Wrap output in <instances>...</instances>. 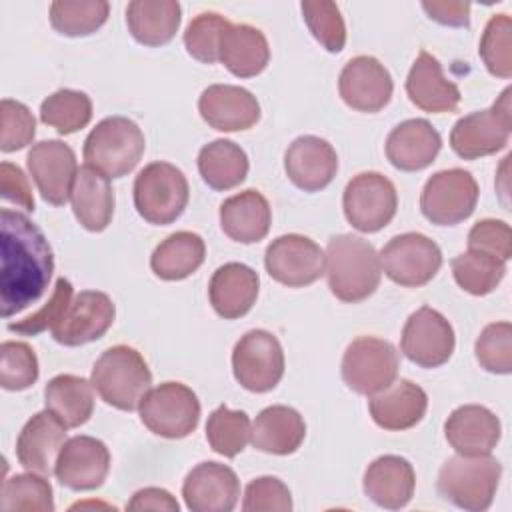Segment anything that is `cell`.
Listing matches in <instances>:
<instances>
[{
  "label": "cell",
  "mask_w": 512,
  "mask_h": 512,
  "mask_svg": "<svg viewBox=\"0 0 512 512\" xmlns=\"http://www.w3.org/2000/svg\"><path fill=\"white\" fill-rule=\"evenodd\" d=\"M0 314L10 318L46 292L54 254L44 232L22 212H0Z\"/></svg>",
  "instance_id": "obj_1"
},
{
  "label": "cell",
  "mask_w": 512,
  "mask_h": 512,
  "mask_svg": "<svg viewBox=\"0 0 512 512\" xmlns=\"http://www.w3.org/2000/svg\"><path fill=\"white\" fill-rule=\"evenodd\" d=\"M326 278L330 292L348 304L372 296L380 284L382 266L376 248L354 234H338L326 246Z\"/></svg>",
  "instance_id": "obj_2"
},
{
  "label": "cell",
  "mask_w": 512,
  "mask_h": 512,
  "mask_svg": "<svg viewBox=\"0 0 512 512\" xmlns=\"http://www.w3.org/2000/svg\"><path fill=\"white\" fill-rule=\"evenodd\" d=\"M90 382L108 406L132 412L150 390L152 372L136 348L116 344L98 356Z\"/></svg>",
  "instance_id": "obj_3"
},
{
  "label": "cell",
  "mask_w": 512,
  "mask_h": 512,
  "mask_svg": "<svg viewBox=\"0 0 512 512\" xmlns=\"http://www.w3.org/2000/svg\"><path fill=\"white\" fill-rule=\"evenodd\" d=\"M502 476V464L490 454L484 456H450L440 472L436 488L444 500L450 504L482 512L490 508L498 482Z\"/></svg>",
  "instance_id": "obj_4"
},
{
  "label": "cell",
  "mask_w": 512,
  "mask_h": 512,
  "mask_svg": "<svg viewBox=\"0 0 512 512\" xmlns=\"http://www.w3.org/2000/svg\"><path fill=\"white\" fill-rule=\"evenodd\" d=\"M146 150L140 126L126 116L100 120L84 140V160L106 178L130 174Z\"/></svg>",
  "instance_id": "obj_5"
},
{
  "label": "cell",
  "mask_w": 512,
  "mask_h": 512,
  "mask_svg": "<svg viewBox=\"0 0 512 512\" xmlns=\"http://www.w3.org/2000/svg\"><path fill=\"white\" fill-rule=\"evenodd\" d=\"M136 212L154 226L172 224L190 200V186L180 168L170 162L146 164L134 180Z\"/></svg>",
  "instance_id": "obj_6"
},
{
  "label": "cell",
  "mask_w": 512,
  "mask_h": 512,
  "mask_svg": "<svg viewBox=\"0 0 512 512\" xmlns=\"http://www.w3.org/2000/svg\"><path fill=\"white\" fill-rule=\"evenodd\" d=\"M142 424L156 436L178 440L192 434L200 422V400L182 382L150 388L138 406Z\"/></svg>",
  "instance_id": "obj_7"
},
{
  "label": "cell",
  "mask_w": 512,
  "mask_h": 512,
  "mask_svg": "<svg viewBox=\"0 0 512 512\" xmlns=\"http://www.w3.org/2000/svg\"><path fill=\"white\" fill-rule=\"evenodd\" d=\"M512 88H506L500 98L488 108L462 116L452 132L450 146L464 160H476L496 154L508 144L512 130Z\"/></svg>",
  "instance_id": "obj_8"
},
{
  "label": "cell",
  "mask_w": 512,
  "mask_h": 512,
  "mask_svg": "<svg viewBox=\"0 0 512 512\" xmlns=\"http://www.w3.org/2000/svg\"><path fill=\"white\" fill-rule=\"evenodd\" d=\"M400 358L392 342L376 336L352 340L342 356V380L362 396H374L398 378Z\"/></svg>",
  "instance_id": "obj_9"
},
{
  "label": "cell",
  "mask_w": 512,
  "mask_h": 512,
  "mask_svg": "<svg viewBox=\"0 0 512 512\" xmlns=\"http://www.w3.org/2000/svg\"><path fill=\"white\" fill-rule=\"evenodd\" d=\"M478 196V182L468 170H440L426 180L420 194V210L436 226H454L472 216Z\"/></svg>",
  "instance_id": "obj_10"
},
{
  "label": "cell",
  "mask_w": 512,
  "mask_h": 512,
  "mask_svg": "<svg viewBox=\"0 0 512 512\" xmlns=\"http://www.w3.org/2000/svg\"><path fill=\"white\" fill-rule=\"evenodd\" d=\"M342 208L352 228L364 234L378 232L396 216V186L380 172H360L346 184Z\"/></svg>",
  "instance_id": "obj_11"
},
{
  "label": "cell",
  "mask_w": 512,
  "mask_h": 512,
  "mask_svg": "<svg viewBox=\"0 0 512 512\" xmlns=\"http://www.w3.org/2000/svg\"><path fill=\"white\" fill-rule=\"evenodd\" d=\"M284 350L278 338L262 328L250 330L232 350V372L248 392H270L284 376Z\"/></svg>",
  "instance_id": "obj_12"
},
{
  "label": "cell",
  "mask_w": 512,
  "mask_h": 512,
  "mask_svg": "<svg viewBox=\"0 0 512 512\" xmlns=\"http://www.w3.org/2000/svg\"><path fill=\"white\" fill-rule=\"evenodd\" d=\"M378 256L384 274L404 288L428 284L442 266L438 244L420 232H404L390 238Z\"/></svg>",
  "instance_id": "obj_13"
},
{
  "label": "cell",
  "mask_w": 512,
  "mask_h": 512,
  "mask_svg": "<svg viewBox=\"0 0 512 512\" xmlns=\"http://www.w3.org/2000/svg\"><path fill=\"white\" fill-rule=\"evenodd\" d=\"M264 266L276 282L288 288H302L320 280L326 270V254L308 236L284 234L268 244Z\"/></svg>",
  "instance_id": "obj_14"
},
{
  "label": "cell",
  "mask_w": 512,
  "mask_h": 512,
  "mask_svg": "<svg viewBox=\"0 0 512 512\" xmlns=\"http://www.w3.org/2000/svg\"><path fill=\"white\" fill-rule=\"evenodd\" d=\"M456 336L452 324L430 306L412 312L402 328L400 350L420 368H438L454 352Z\"/></svg>",
  "instance_id": "obj_15"
},
{
  "label": "cell",
  "mask_w": 512,
  "mask_h": 512,
  "mask_svg": "<svg viewBox=\"0 0 512 512\" xmlns=\"http://www.w3.org/2000/svg\"><path fill=\"white\" fill-rule=\"evenodd\" d=\"M26 164L40 196L48 204L64 206L70 200L78 164L68 144L62 140H40L28 150Z\"/></svg>",
  "instance_id": "obj_16"
},
{
  "label": "cell",
  "mask_w": 512,
  "mask_h": 512,
  "mask_svg": "<svg viewBox=\"0 0 512 512\" xmlns=\"http://www.w3.org/2000/svg\"><path fill=\"white\" fill-rule=\"evenodd\" d=\"M116 306L112 298L98 290H82L52 328V338L62 346H82L102 338L114 324Z\"/></svg>",
  "instance_id": "obj_17"
},
{
  "label": "cell",
  "mask_w": 512,
  "mask_h": 512,
  "mask_svg": "<svg viewBox=\"0 0 512 512\" xmlns=\"http://www.w3.org/2000/svg\"><path fill=\"white\" fill-rule=\"evenodd\" d=\"M338 92L346 106L358 112H380L392 98L394 82L388 68L374 56L350 58L338 78Z\"/></svg>",
  "instance_id": "obj_18"
},
{
  "label": "cell",
  "mask_w": 512,
  "mask_h": 512,
  "mask_svg": "<svg viewBox=\"0 0 512 512\" xmlns=\"http://www.w3.org/2000/svg\"><path fill=\"white\" fill-rule=\"evenodd\" d=\"M110 472V452L106 444L94 436H74L66 440L56 460V480L76 492L96 490Z\"/></svg>",
  "instance_id": "obj_19"
},
{
  "label": "cell",
  "mask_w": 512,
  "mask_h": 512,
  "mask_svg": "<svg viewBox=\"0 0 512 512\" xmlns=\"http://www.w3.org/2000/svg\"><path fill=\"white\" fill-rule=\"evenodd\" d=\"M240 496L236 472L220 462L196 464L182 484V498L192 512H230Z\"/></svg>",
  "instance_id": "obj_20"
},
{
  "label": "cell",
  "mask_w": 512,
  "mask_h": 512,
  "mask_svg": "<svg viewBox=\"0 0 512 512\" xmlns=\"http://www.w3.org/2000/svg\"><path fill=\"white\" fill-rule=\"evenodd\" d=\"M64 426L48 408L36 412L20 430L16 440V458L28 472L50 476L54 474L56 460L66 444Z\"/></svg>",
  "instance_id": "obj_21"
},
{
  "label": "cell",
  "mask_w": 512,
  "mask_h": 512,
  "mask_svg": "<svg viewBox=\"0 0 512 512\" xmlns=\"http://www.w3.org/2000/svg\"><path fill=\"white\" fill-rule=\"evenodd\" d=\"M284 170L296 188L320 192L334 180L338 156L328 140L312 134L298 136L284 154Z\"/></svg>",
  "instance_id": "obj_22"
},
{
  "label": "cell",
  "mask_w": 512,
  "mask_h": 512,
  "mask_svg": "<svg viewBox=\"0 0 512 512\" xmlns=\"http://www.w3.org/2000/svg\"><path fill=\"white\" fill-rule=\"evenodd\" d=\"M202 120L220 132L248 130L260 120V104L256 96L234 84H212L198 98Z\"/></svg>",
  "instance_id": "obj_23"
},
{
  "label": "cell",
  "mask_w": 512,
  "mask_h": 512,
  "mask_svg": "<svg viewBox=\"0 0 512 512\" xmlns=\"http://www.w3.org/2000/svg\"><path fill=\"white\" fill-rule=\"evenodd\" d=\"M448 444L462 456L490 454L502 436L498 416L480 404L458 406L444 422Z\"/></svg>",
  "instance_id": "obj_24"
},
{
  "label": "cell",
  "mask_w": 512,
  "mask_h": 512,
  "mask_svg": "<svg viewBox=\"0 0 512 512\" xmlns=\"http://www.w3.org/2000/svg\"><path fill=\"white\" fill-rule=\"evenodd\" d=\"M442 148L438 130L424 118H410L392 128L386 138V158L402 172L428 168Z\"/></svg>",
  "instance_id": "obj_25"
},
{
  "label": "cell",
  "mask_w": 512,
  "mask_h": 512,
  "mask_svg": "<svg viewBox=\"0 0 512 512\" xmlns=\"http://www.w3.org/2000/svg\"><path fill=\"white\" fill-rule=\"evenodd\" d=\"M406 94L416 108L432 114L454 112L462 98L458 86L444 76L438 58L426 50L418 54L408 72Z\"/></svg>",
  "instance_id": "obj_26"
},
{
  "label": "cell",
  "mask_w": 512,
  "mask_h": 512,
  "mask_svg": "<svg viewBox=\"0 0 512 512\" xmlns=\"http://www.w3.org/2000/svg\"><path fill=\"white\" fill-rule=\"evenodd\" d=\"M362 488L376 506L386 510H400L414 496L416 474L406 458L384 454L368 464Z\"/></svg>",
  "instance_id": "obj_27"
},
{
  "label": "cell",
  "mask_w": 512,
  "mask_h": 512,
  "mask_svg": "<svg viewBox=\"0 0 512 512\" xmlns=\"http://www.w3.org/2000/svg\"><path fill=\"white\" fill-rule=\"evenodd\" d=\"M258 272L242 262H226L216 268L208 284V298L218 316L236 320L246 316L258 298Z\"/></svg>",
  "instance_id": "obj_28"
},
{
  "label": "cell",
  "mask_w": 512,
  "mask_h": 512,
  "mask_svg": "<svg viewBox=\"0 0 512 512\" xmlns=\"http://www.w3.org/2000/svg\"><path fill=\"white\" fill-rule=\"evenodd\" d=\"M428 408L426 392L412 380H394L382 392L370 396L368 410L372 420L390 432L416 426Z\"/></svg>",
  "instance_id": "obj_29"
},
{
  "label": "cell",
  "mask_w": 512,
  "mask_h": 512,
  "mask_svg": "<svg viewBox=\"0 0 512 512\" xmlns=\"http://www.w3.org/2000/svg\"><path fill=\"white\" fill-rule=\"evenodd\" d=\"M222 232L240 244L260 242L272 224V210L262 192L248 188L220 204Z\"/></svg>",
  "instance_id": "obj_30"
},
{
  "label": "cell",
  "mask_w": 512,
  "mask_h": 512,
  "mask_svg": "<svg viewBox=\"0 0 512 512\" xmlns=\"http://www.w3.org/2000/svg\"><path fill=\"white\" fill-rule=\"evenodd\" d=\"M70 202L82 228L90 232L106 230L114 216V190L110 178L88 164L78 168Z\"/></svg>",
  "instance_id": "obj_31"
},
{
  "label": "cell",
  "mask_w": 512,
  "mask_h": 512,
  "mask_svg": "<svg viewBox=\"0 0 512 512\" xmlns=\"http://www.w3.org/2000/svg\"><path fill=\"white\" fill-rule=\"evenodd\" d=\"M306 436V424L298 410L274 404L264 408L250 430V442L256 450L276 456L292 454L300 448Z\"/></svg>",
  "instance_id": "obj_32"
},
{
  "label": "cell",
  "mask_w": 512,
  "mask_h": 512,
  "mask_svg": "<svg viewBox=\"0 0 512 512\" xmlns=\"http://www.w3.org/2000/svg\"><path fill=\"white\" fill-rule=\"evenodd\" d=\"M182 22L178 0H132L126 6V26L132 38L144 46L168 44Z\"/></svg>",
  "instance_id": "obj_33"
},
{
  "label": "cell",
  "mask_w": 512,
  "mask_h": 512,
  "mask_svg": "<svg viewBox=\"0 0 512 512\" xmlns=\"http://www.w3.org/2000/svg\"><path fill=\"white\" fill-rule=\"evenodd\" d=\"M270 60V46L262 30L250 24H230L220 40L218 62L236 78H252L264 72Z\"/></svg>",
  "instance_id": "obj_34"
},
{
  "label": "cell",
  "mask_w": 512,
  "mask_h": 512,
  "mask_svg": "<svg viewBox=\"0 0 512 512\" xmlns=\"http://www.w3.org/2000/svg\"><path fill=\"white\" fill-rule=\"evenodd\" d=\"M46 408L68 428L86 424L94 412V386L74 374H58L44 388Z\"/></svg>",
  "instance_id": "obj_35"
},
{
  "label": "cell",
  "mask_w": 512,
  "mask_h": 512,
  "mask_svg": "<svg viewBox=\"0 0 512 512\" xmlns=\"http://www.w3.org/2000/svg\"><path fill=\"white\" fill-rule=\"evenodd\" d=\"M206 258V244L200 234L180 230L162 240L152 256L150 268L152 272L168 282L184 280L194 274Z\"/></svg>",
  "instance_id": "obj_36"
},
{
  "label": "cell",
  "mask_w": 512,
  "mask_h": 512,
  "mask_svg": "<svg viewBox=\"0 0 512 512\" xmlns=\"http://www.w3.org/2000/svg\"><path fill=\"white\" fill-rule=\"evenodd\" d=\"M248 156L232 140L218 138L198 152V172L212 190H230L246 180Z\"/></svg>",
  "instance_id": "obj_37"
},
{
  "label": "cell",
  "mask_w": 512,
  "mask_h": 512,
  "mask_svg": "<svg viewBox=\"0 0 512 512\" xmlns=\"http://www.w3.org/2000/svg\"><path fill=\"white\" fill-rule=\"evenodd\" d=\"M456 284L472 296H486L498 288L506 274V262L484 252L468 250L450 262Z\"/></svg>",
  "instance_id": "obj_38"
},
{
  "label": "cell",
  "mask_w": 512,
  "mask_h": 512,
  "mask_svg": "<svg viewBox=\"0 0 512 512\" xmlns=\"http://www.w3.org/2000/svg\"><path fill=\"white\" fill-rule=\"evenodd\" d=\"M110 14L106 0H56L50 4V24L64 36H88L100 30Z\"/></svg>",
  "instance_id": "obj_39"
},
{
  "label": "cell",
  "mask_w": 512,
  "mask_h": 512,
  "mask_svg": "<svg viewBox=\"0 0 512 512\" xmlns=\"http://www.w3.org/2000/svg\"><path fill=\"white\" fill-rule=\"evenodd\" d=\"M40 120L58 134H74L92 120V100L80 90H56L40 104Z\"/></svg>",
  "instance_id": "obj_40"
},
{
  "label": "cell",
  "mask_w": 512,
  "mask_h": 512,
  "mask_svg": "<svg viewBox=\"0 0 512 512\" xmlns=\"http://www.w3.org/2000/svg\"><path fill=\"white\" fill-rule=\"evenodd\" d=\"M250 430V418L244 410H230L226 404H222L208 416L206 440L216 454L234 458L246 448Z\"/></svg>",
  "instance_id": "obj_41"
},
{
  "label": "cell",
  "mask_w": 512,
  "mask_h": 512,
  "mask_svg": "<svg viewBox=\"0 0 512 512\" xmlns=\"http://www.w3.org/2000/svg\"><path fill=\"white\" fill-rule=\"evenodd\" d=\"M0 508L6 512L26 510V512H52L54 496L52 486L46 476L26 472L14 474L2 484Z\"/></svg>",
  "instance_id": "obj_42"
},
{
  "label": "cell",
  "mask_w": 512,
  "mask_h": 512,
  "mask_svg": "<svg viewBox=\"0 0 512 512\" xmlns=\"http://www.w3.org/2000/svg\"><path fill=\"white\" fill-rule=\"evenodd\" d=\"M478 54L492 76H512V20L508 14H494L488 20L480 38Z\"/></svg>",
  "instance_id": "obj_43"
},
{
  "label": "cell",
  "mask_w": 512,
  "mask_h": 512,
  "mask_svg": "<svg viewBox=\"0 0 512 512\" xmlns=\"http://www.w3.org/2000/svg\"><path fill=\"white\" fill-rule=\"evenodd\" d=\"M232 22L216 12H200L184 30L186 52L204 64L218 62L220 40Z\"/></svg>",
  "instance_id": "obj_44"
},
{
  "label": "cell",
  "mask_w": 512,
  "mask_h": 512,
  "mask_svg": "<svg viewBox=\"0 0 512 512\" xmlns=\"http://www.w3.org/2000/svg\"><path fill=\"white\" fill-rule=\"evenodd\" d=\"M0 386L10 392L30 388L40 374L36 352L18 340H6L0 346Z\"/></svg>",
  "instance_id": "obj_45"
},
{
  "label": "cell",
  "mask_w": 512,
  "mask_h": 512,
  "mask_svg": "<svg viewBox=\"0 0 512 512\" xmlns=\"http://www.w3.org/2000/svg\"><path fill=\"white\" fill-rule=\"evenodd\" d=\"M302 18L312 32V36L320 42L328 52H340L346 44V24L340 14L338 4L330 0L320 2H302L300 4Z\"/></svg>",
  "instance_id": "obj_46"
},
{
  "label": "cell",
  "mask_w": 512,
  "mask_h": 512,
  "mask_svg": "<svg viewBox=\"0 0 512 512\" xmlns=\"http://www.w3.org/2000/svg\"><path fill=\"white\" fill-rule=\"evenodd\" d=\"M478 364L492 374L512 372V324L492 322L488 324L474 344Z\"/></svg>",
  "instance_id": "obj_47"
},
{
  "label": "cell",
  "mask_w": 512,
  "mask_h": 512,
  "mask_svg": "<svg viewBox=\"0 0 512 512\" xmlns=\"http://www.w3.org/2000/svg\"><path fill=\"white\" fill-rule=\"evenodd\" d=\"M0 150L16 152L26 148L36 136V120L30 108L18 100L0 102Z\"/></svg>",
  "instance_id": "obj_48"
},
{
  "label": "cell",
  "mask_w": 512,
  "mask_h": 512,
  "mask_svg": "<svg viewBox=\"0 0 512 512\" xmlns=\"http://www.w3.org/2000/svg\"><path fill=\"white\" fill-rule=\"evenodd\" d=\"M72 296H74V290H72L70 280L58 278L56 284H54L50 300L40 310L26 316L24 320L10 322L8 330L16 332V334H22V336H36L40 332H46L48 328L52 330L60 322V318L64 316L66 308L70 306Z\"/></svg>",
  "instance_id": "obj_49"
},
{
  "label": "cell",
  "mask_w": 512,
  "mask_h": 512,
  "mask_svg": "<svg viewBox=\"0 0 512 512\" xmlns=\"http://www.w3.org/2000/svg\"><path fill=\"white\" fill-rule=\"evenodd\" d=\"M244 512H290L292 494L276 476H260L248 482L242 500Z\"/></svg>",
  "instance_id": "obj_50"
},
{
  "label": "cell",
  "mask_w": 512,
  "mask_h": 512,
  "mask_svg": "<svg viewBox=\"0 0 512 512\" xmlns=\"http://www.w3.org/2000/svg\"><path fill=\"white\" fill-rule=\"evenodd\" d=\"M468 250L484 252L504 262L512 256V232L504 220L484 218L468 232Z\"/></svg>",
  "instance_id": "obj_51"
},
{
  "label": "cell",
  "mask_w": 512,
  "mask_h": 512,
  "mask_svg": "<svg viewBox=\"0 0 512 512\" xmlns=\"http://www.w3.org/2000/svg\"><path fill=\"white\" fill-rule=\"evenodd\" d=\"M0 196L28 212L34 210V196L22 168L12 162L0 164Z\"/></svg>",
  "instance_id": "obj_52"
},
{
  "label": "cell",
  "mask_w": 512,
  "mask_h": 512,
  "mask_svg": "<svg viewBox=\"0 0 512 512\" xmlns=\"http://www.w3.org/2000/svg\"><path fill=\"white\" fill-rule=\"evenodd\" d=\"M422 10L438 24L466 28L470 24V2L462 0H424Z\"/></svg>",
  "instance_id": "obj_53"
},
{
  "label": "cell",
  "mask_w": 512,
  "mask_h": 512,
  "mask_svg": "<svg viewBox=\"0 0 512 512\" xmlns=\"http://www.w3.org/2000/svg\"><path fill=\"white\" fill-rule=\"evenodd\" d=\"M128 510H162V512H178L180 504L176 502V498L164 490V488H142L138 492H134V496L130 498Z\"/></svg>",
  "instance_id": "obj_54"
}]
</instances>
